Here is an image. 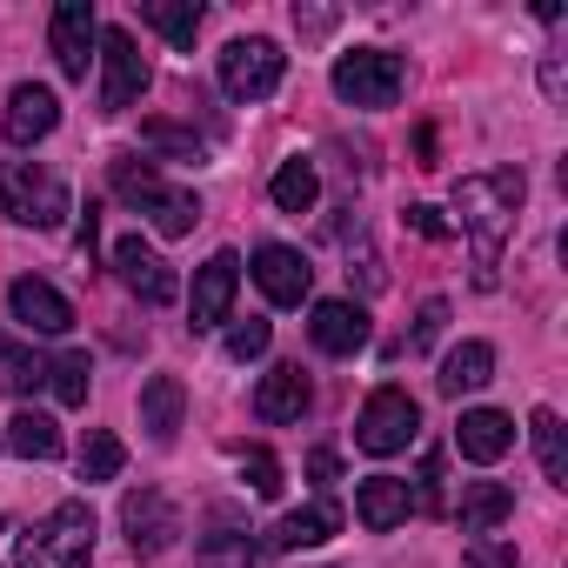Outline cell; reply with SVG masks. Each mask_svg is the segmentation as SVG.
Returning a JSON list of instances; mask_svg holds the SVG:
<instances>
[{
  "mask_svg": "<svg viewBox=\"0 0 568 568\" xmlns=\"http://www.w3.org/2000/svg\"><path fill=\"white\" fill-rule=\"evenodd\" d=\"M561 88H568V74H561V61L548 54V61H541V94H548V101H561Z\"/></svg>",
  "mask_w": 568,
  "mask_h": 568,
  "instance_id": "f35d334b",
  "label": "cell"
},
{
  "mask_svg": "<svg viewBox=\"0 0 568 568\" xmlns=\"http://www.w3.org/2000/svg\"><path fill=\"white\" fill-rule=\"evenodd\" d=\"M8 308H14V322L28 328V335H68L74 328V302L54 288V281H41V274H21L14 288H8Z\"/></svg>",
  "mask_w": 568,
  "mask_h": 568,
  "instance_id": "5bb4252c",
  "label": "cell"
},
{
  "mask_svg": "<svg viewBox=\"0 0 568 568\" xmlns=\"http://www.w3.org/2000/svg\"><path fill=\"white\" fill-rule=\"evenodd\" d=\"M455 448H462V462H501L508 448H515V422L501 415V408H468L462 422H455Z\"/></svg>",
  "mask_w": 568,
  "mask_h": 568,
  "instance_id": "d6986e66",
  "label": "cell"
},
{
  "mask_svg": "<svg viewBox=\"0 0 568 568\" xmlns=\"http://www.w3.org/2000/svg\"><path fill=\"white\" fill-rule=\"evenodd\" d=\"M94 227H101V207L88 201V214H81V254H88V261H94Z\"/></svg>",
  "mask_w": 568,
  "mask_h": 568,
  "instance_id": "ab89813d",
  "label": "cell"
},
{
  "mask_svg": "<svg viewBox=\"0 0 568 568\" xmlns=\"http://www.w3.org/2000/svg\"><path fill=\"white\" fill-rule=\"evenodd\" d=\"M442 328H448V302L435 295V302H422V315H415V335H408V348H435V342H442Z\"/></svg>",
  "mask_w": 568,
  "mask_h": 568,
  "instance_id": "836d02e7",
  "label": "cell"
},
{
  "mask_svg": "<svg viewBox=\"0 0 568 568\" xmlns=\"http://www.w3.org/2000/svg\"><path fill=\"white\" fill-rule=\"evenodd\" d=\"M515 515V488L501 481H468L462 488V535H495Z\"/></svg>",
  "mask_w": 568,
  "mask_h": 568,
  "instance_id": "603a6c76",
  "label": "cell"
},
{
  "mask_svg": "<svg viewBox=\"0 0 568 568\" xmlns=\"http://www.w3.org/2000/svg\"><path fill=\"white\" fill-rule=\"evenodd\" d=\"M521 194H528V174L521 168H488V174H462L455 181V214L475 234V288L481 295L495 288V261H501V241L515 234Z\"/></svg>",
  "mask_w": 568,
  "mask_h": 568,
  "instance_id": "6da1fadb",
  "label": "cell"
},
{
  "mask_svg": "<svg viewBox=\"0 0 568 568\" xmlns=\"http://www.w3.org/2000/svg\"><path fill=\"white\" fill-rule=\"evenodd\" d=\"M408 495H415V508H428V515H442V508H448V495H442V448H428V455H422V475H415V488H408Z\"/></svg>",
  "mask_w": 568,
  "mask_h": 568,
  "instance_id": "d6a6232c",
  "label": "cell"
},
{
  "mask_svg": "<svg viewBox=\"0 0 568 568\" xmlns=\"http://www.w3.org/2000/svg\"><path fill=\"white\" fill-rule=\"evenodd\" d=\"M0 214L21 221V227H61L68 187L34 161H0Z\"/></svg>",
  "mask_w": 568,
  "mask_h": 568,
  "instance_id": "5b68a950",
  "label": "cell"
},
{
  "mask_svg": "<svg viewBox=\"0 0 568 568\" xmlns=\"http://www.w3.org/2000/svg\"><path fill=\"white\" fill-rule=\"evenodd\" d=\"M408 508H415V495H408V481H402V475H368V481L355 488V515H362V528H375V535L402 528V521H408Z\"/></svg>",
  "mask_w": 568,
  "mask_h": 568,
  "instance_id": "44dd1931",
  "label": "cell"
},
{
  "mask_svg": "<svg viewBox=\"0 0 568 568\" xmlns=\"http://www.w3.org/2000/svg\"><path fill=\"white\" fill-rule=\"evenodd\" d=\"M267 194H274V207H281V214H308V207L322 201L315 161H281V168H274V181H267Z\"/></svg>",
  "mask_w": 568,
  "mask_h": 568,
  "instance_id": "d4e9b609",
  "label": "cell"
},
{
  "mask_svg": "<svg viewBox=\"0 0 568 568\" xmlns=\"http://www.w3.org/2000/svg\"><path fill=\"white\" fill-rule=\"evenodd\" d=\"M234 288H241V254H207L201 267H194V302H187V322H194V335L201 328H221L227 322V308H234Z\"/></svg>",
  "mask_w": 568,
  "mask_h": 568,
  "instance_id": "7c38bea8",
  "label": "cell"
},
{
  "mask_svg": "<svg viewBox=\"0 0 568 568\" xmlns=\"http://www.w3.org/2000/svg\"><path fill=\"white\" fill-rule=\"evenodd\" d=\"M241 481H247L261 501H274V495H281V462H274L267 448H254V455H241Z\"/></svg>",
  "mask_w": 568,
  "mask_h": 568,
  "instance_id": "1f68e13d",
  "label": "cell"
},
{
  "mask_svg": "<svg viewBox=\"0 0 568 568\" xmlns=\"http://www.w3.org/2000/svg\"><path fill=\"white\" fill-rule=\"evenodd\" d=\"M254 281H261V295H267L274 308H302L308 288H315V267H308L302 247L267 241V247H254Z\"/></svg>",
  "mask_w": 568,
  "mask_h": 568,
  "instance_id": "8fae6325",
  "label": "cell"
},
{
  "mask_svg": "<svg viewBox=\"0 0 568 568\" xmlns=\"http://www.w3.org/2000/svg\"><path fill=\"white\" fill-rule=\"evenodd\" d=\"M288 74V54H281L267 34H247V41H227L221 48V94L227 101H267Z\"/></svg>",
  "mask_w": 568,
  "mask_h": 568,
  "instance_id": "52a82bcc",
  "label": "cell"
},
{
  "mask_svg": "<svg viewBox=\"0 0 568 568\" xmlns=\"http://www.w3.org/2000/svg\"><path fill=\"white\" fill-rule=\"evenodd\" d=\"M8 141L14 148H34V141H48L54 128H61V101H54V88H41V81H21L14 94H8Z\"/></svg>",
  "mask_w": 568,
  "mask_h": 568,
  "instance_id": "e0dca14e",
  "label": "cell"
},
{
  "mask_svg": "<svg viewBox=\"0 0 568 568\" xmlns=\"http://www.w3.org/2000/svg\"><path fill=\"white\" fill-rule=\"evenodd\" d=\"M148 81H154V68H148V54L134 48V34H128V28H108V34H101V108H108V114H128V108L148 94Z\"/></svg>",
  "mask_w": 568,
  "mask_h": 568,
  "instance_id": "ba28073f",
  "label": "cell"
},
{
  "mask_svg": "<svg viewBox=\"0 0 568 568\" xmlns=\"http://www.w3.org/2000/svg\"><path fill=\"white\" fill-rule=\"evenodd\" d=\"M308 475H315L322 488H335V481H342V455H335V448H315V455H308Z\"/></svg>",
  "mask_w": 568,
  "mask_h": 568,
  "instance_id": "8d00e7d4",
  "label": "cell"
},
{
  "mask_svg": "<svg viewBox=\"0 0 568 568\" xmlns=\"http://www.w3.org/2000/svg\"><path fill=\"white\" fill-rule=\"evenodd\" d=\"M121 528H128V548H134L141 561H161V555L174 548V535H181V508H174L161 488H134V495L121 501Z\"/></svg>",
  "mask_w": 568,
  "mask_h": 568,
  "instance_id": "9c48e42d",
  "label": "cell"
},
{
  "mask_svg": "<svg viewBox=\"0 0 568 568\" xmlns=\"http://www.w3.org/2000/svg\"><path fill=\"white\" fill-rule=\"evenodd\" d=\"M141 21H148L161 41H174L181 54H194V34H201V8H194V0H148Z\"/></svg>",
  "mask_w": 568,
  "mask_h": 568,
  "instance_id": "484cf974",
  "label": "cell"
},
{
  "mask_svg": "<svg viewBox=\"0 0 568 568\" xmlns=\"http://www.w3.org/2000/svg\"><path fill=\"white\" fill-rule=\"evenodd\" d=\"M94 41H101L94 0H61V8H54V21H48V48H54V61H61V74H68V81H88Z\"/></svg>",
  "mask_w": 568,
  "mask_h": 568,
  "instance_id": "30bf717a",
  "label": "cell"
},
{
  "mask_svg": "<svg viewBox=\"0 0 568 568\" xmlns=\"http://www.w3.org/2000/svg\"><path fill=\"white\" fill-rule=\"evenodd\" d=\"M402 81H408V61L388 54V48H355V54L335 61V94L348 108H368V114L395 108L402 101Z\"/></svg>",
  "mask_w": 568,
  "mask_h": 568,
  "instance_id": "277c9868",
  "label": "cell"
},
{
  "mask_svg": "<svg viewBox=\"0 0 568 568\" xmlns=\"http://www.w3.org/2000/svg\"><path fill=\"white\" fill-rule=\"evenodd\" d=\"M435 382H442V395H475V388H488V382H495V348H488V342H462V348H448Z\"/></svg>",
  "mask_w": 568,
  "mask_h": 568,
  "instance_id": "7402d4cb",
  "label": "cell"
},
{
  "mask_svg": "<svg viewBox=\"0 0 568 568\" xmlns=\"http://www.w3.org/2000/svg\"><path fill=\"white\" fill-rule=\"evenodd\" d=\"M267 342H274V328H267L261 315H247V322H234V328H227V355H234V362L267 355Z\"/></svg>",
  "mask_w": 568,
  "mask_h": 568,
  "instance_id": "4dcf8cb0",
  "label": "cell"
},
{
  "mask_svg": "<svg viewBox=\"0 0 568 568\" xmlns=\"http://www.w3.org/2000/svg\"><path fill=\"white\" fill-rule=\"evenodd\" d=\"M308 402H315V388H308L302 362H281V368H267V375H261V388H254V415H261L267 428H288V422H302V415H308Z\"/></svg>",
  "mask_w": 568,
  "mask_h": 568,
  "instance_id": "9a60e30c",
  "label": "cell"
},
{
  "mask_svg": "<svg viewBox=\"0 0 568 568\" xmlns=\"http://www.w3.org/2000/svg\"><path fill=\"white\" fill-rule=\"evenodd\" d=\"M528 435H535L541 475H548L555 488H568V435H561V415H555V408H535V415H528Z\"/></svg>",
  "mask_w": 568,
  "mask_h": 568,
  "instance_id": "4316f807",
  "label": "cell"
},
{
  "mask_svg": "<svg viewBox=\"0 0 568 568\" xmlns=\"http://www.w3.org/2000/svg\"><path fill=\"white\" fill-rule=\"evenodd\" d=\"M468 568H521V555L508 541H488V535H468Z\"/></svg>",
  "mask_w": 568,
  "mask_h": 568,
  "instance_id": "e575fe53",
  "label": "cell"
},
{
  "mask_svg": "<svg viewBox=\"0 0 568 568\" xmlns=\"http://www.w3.org/2000/svg\"><path fill=\"white\" fill-rule=\"evenodd\" d=\"M114 274L128 281V295H141L148 308H161V302H174V288H181V281H174V267L141 241V234H121L114 241Z\"/></svg>",
  "mask_w": 568,
  "mask_h": 568,
  "instance_id": "4fadbf2b",
  "label": "cell"
},
{
  "mask_svg": "<svg viewBox=\"0 0 568 568\" xmlns=\"http://www.w3.org/2000/svg\"><path fill=\"white\" fill-rule=\"evenodd\" d=\"M328 535H342V508L322 495V501H308V508H295V515H281L261 548H267V555H302V548H322Z\"/></svg>",
  "mask_w": 568,
  "mask_h": 568,
  "instance_id": "2e32d148",
  "label": "cell"
},
{
  "mask_svg": "<svg viewBox=\"0 0 568 568\" xmlns=\"http://www.w3.org/2000/svg\"><path fill=\"white\" fill-rule=\"evenodd\" d=\"M308 335H315L322 355H362L375 328H368V308H362V302H315Z\"/></svg>",
  "mask_w": 568,
  "mask_h": 568,
  "instance_id": "ac0fdd59",
  "label": "cell"
},
{
  "mask_svg": "<svg viewBox=\"0 0 568 568\" xmlns=\"http://www.w3.org/2000/svg\"><path fill=\"white\" fill-rule=\"evenodd\" d=\"M415 435H422V408H415L408 388H375L355 415V448L362 455H402Z\"/></svg>",
  "mask_w": 568,
  "mask_h": 568,
  "instance_id": "8992f818",
  "label": "cell"
},
{
  "mask_svg": "<svg viewBox=\"0 0 568 568\" xmlns=\"http://www.w3.org/2000/svg\"><path fill=\"white\" fill-rule=\"evenodd\" d=\"M88 382H94V362H88V355H61V362H48V388H54L68 408H88Z\"/></svg>",
  "mask_w": 568,
  "mask_h": 568,
  "instance_id": "f546056e",
  "label": "cell"
},
{
  "mask_svg": "<svg viewBox=\"0 0 568 568\" xmlns=\"http://www.w3.org/2000/svg\"><path fill=\"white\" fill-rule=\"evenodd\" d=\"M295 28H302V34H328L335 14H328V8H295Z\"/></svg>",
  "mask_w": 568,
  "mask_h": 568,
  "instance_id": "74e56055",
  "label": "cell"
},
{
  "mask_svg": "<svg viewBox=\"0 0 568 568\" xmlns=\"http://www.w3.org/2000/svg\"><path fill=\"white\" fill-rule=\"evenodd\" d=\"M128 468V448H121V435H108V428H94L88 442H81V481L94 488V481H114Z\"/></svg>",
  "mask_w": 568,
  "mask_h": 568,
  "instance_id": "f1b7e54d",
  "label": "cell"
},
{
  "mask_svg": "<svg viewBox=\"0 0 568 568\" xmlns=\"http://www.w3.org/2000/svg\"><path fill=\"white\" fill-rule=\"evenodd\" d=\"M101 528L88 501H61L48 521H34L28 535H14V568H81L94 555Z\"/></svg>",
  "mask_w": 568,
  "mask_h": 568,
  "instance_id": "3957f363",
  "label": "cell"
},
{
  "mask_svg": "<svg viewBox=\"0 0 568 568\" xmlns=\"http://www.w3.org/2000/svg\"><path fill=\"white\" fill-rule=\"evenodd\" d=\"M181 415H187V388H181V375H148L141 382V428H148V442H174L181 435Z\"/></svg>",
  "mask_w": 568,
  "mask_h": 568,
  "instance_id": "ffe728a7",
  "label": "cell"
},
{
  "mask_svg": "<svg viewBox=\"0 0 568 568\" xmlns=\"http://www.w3.org/2000/svg\"><path fill=\"white\" fill-rule=\"evenodd\" d=\"M8 448L14 455H28V462H61V428H54V415H41V408H21L14 422H8Z\"/></svg>",
  "mask_w": 568,
  "mask_h": 568,
  "instance_id": "cb8c5ba5",
  "label": "cell"
},
{
  "mask_svg": "<svg viewBox=\"0 0 568 568\" xmlns=\"http://www.w3.org/2000/svg\"><path fill=\"white\" fill-rule=\"evenodd\" d=\"M402 221H408V227H415V234H422V241H448V234H455V227H448V221H442V207H428V201H415V207H408V214H402Z\"/></svg>",
  "mask_w": 568,
  "mask_h": 568,
  "instance_id": "d590c367",
  "label": "cell"
},
{
  "mask_svg": "<svg viewBox=\"0 0 568 568\" xmlns=\"http://www.w3.org/2000/svg\"><path fill=\"white\" fill-rule=\"evenodd\" d=\"M261 555L267 548H254L241 528H214V535H201V568H261Z\"/></svg>",
  "mask_w": 568,
  "mask_h": 568,
  "instance_id": "83f0119b",
  "label": "cell"
},
{
  "mask_svg": "<svg viewBox=\"0 0 568 568\" xmlns=\"http://www.w3.org/2000/svg\"><path fill=\"white\" fill-rule=\"evenodd\" d=\"M108 174H114V194H121L128 207H141L168 241H174V234H194V221H201V194L168 187V181L154 174V161H141V154H114Z\"/></svg>",
  "mask_w": 568,
  "mask_h": 568,
  "instance_id": "7a4b0ae2",
  "label": "cell"
}]
</instances>
